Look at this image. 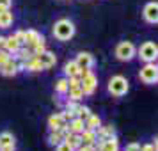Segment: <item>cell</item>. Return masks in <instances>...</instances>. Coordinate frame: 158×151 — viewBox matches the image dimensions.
<instances>
[{
    "instance_id": "6da1fadb",
    "label": "cell",
    "mask_w": 158,
    "mask_h": 151,
    "mask_svg": "<svg viewBox=\"0 0 158 151\" xmlns=\"http://www.w3.org/2000/svg\"><path fill=\"white\" fill-rule=\"evenodd\" d=\"M53 36L57 37L59 41H69L73 36H75V25H73L71 20H59L53 25Z\"/></svg>"
},
{
    "instance_id": "7a4b0ae2",
    "label": "cell",
    "mask_w": 158,
    "mask_h": 151,
    "mask_svg": "<svg viewBox=\"0 0 158 151\" xmlns=\"http://www.w3.org/2000/svg\"><path fill=\"white\" fill-rule=\"evenodd\" d=\"M128 89H130L128 80L124 78L123 75H115L108 82V93L114 94V96H124L128 93Z\"/></svg>"
},
{
    "instance_id": "3957f363",
    "label": "cell",
    "mask_w": 158,
    "mask_h": 151,
    "mask_svg": "<svg viewBox=\"0 0 158 151\" xmlns=\"http://www.w3.org/2000/svg\"><path fill=\"white\" fill-rule=\"evenodd\" d=\"M135 55H137V48L135 44L130 43V41H121L115 46V57L123 61V62H130Z\"/></svg>"
},
{
    "instance_id": "277c9868",
    "label": "cell",
    "mask_w": 158,
    "mask_h": 151,
    "mask_svg": "<svg viewBox=\"0 0 158 151\" xmlns=\"http://www.w3.org/2000/svg\"><path fill=\"white\" fill-rule=\"evenodd\" d=\"M137 57H140L144 62H155L158 57V46L153 41H146V43L140 44V48L137 50Z\"/></svg>"
},
{
    "instance_id": "5b68a950",
    "label": "cell",
    "mask_w": 158,
    "mask_h": 151,
    "mask_svg": "<svg viewBox=\"0 0 158 151\" xmlns=\"http://www.w3.org/2000/svg\"><path fill=\"white\" fill-rule=\"evenodd\" d=\"M139 77H140V80H142L144 84H156V80H158L156 64L155 62H146L144 68L140 69V73H139Z\"/></svg>"
},
{
    "instance_id": "8992f818",
    "label": "cell",
    "mask_w": 158,
    "mask_h": 151,
    "mask_svg": "<svg viewBox=\"0 0 158 151\" xmlns=\"http://www.w3.org/2000/svg\"><path fill=\"white\" fill-rule=\"evenodd\" d=\"M80 87H82L84 94L91 96V94L96 91V87H98V78H96V75H94L93 71H87L85 75H82V77H80Z\"/></svg>"
},
{
    "instance_id": "52a82bcc",
    "label": "cell",
    "mask_w": 158,
    "mask_h": 151,
    "mask_svg": "<svg viewBox=\"0 0 158 151\" xmlns=\"http://www.w3.org/2000/svg\"><path fill=\"white\" fill-rule=\"evenodd\" d=\"M18 71H20V64H18V59L15 55H11L4 64L0 66V73L4 77H15Z\"/></svg>"
},
{
    "instance_id": "ba28073f",
    "label": "cell",
    "mask_w": 158,
    "mask_h": 151,
    "mask_svg": "<svg viewBox=\"0 0 158 151\" xmlns=\"http://www.w3.org/2000/svg\"><path fill=\"white\" fill-rule=\"evenodd\" d=\"M41 43H44V37L37 32V30H34V29H30V30H25V46L27 48H30V50H34L37 44H41Z\"/></svg>"
},
{
    "instance_id": "9c48e42d",
    "label": "cell",
    "mask_w": 158,
    "mask_h": 151,
    "mask_svg": "<svg viewBox=\"0 0 158 151\" xmlns=\"http://www.w3.org/2000/svg\"><path fill=\"white\" fill-rule=\"evenodd\" d=\"M36 57H37V61L41 62L43 69H50V68H53V66H55V62H57L55 53H53V52H50V50H43L41 53H37Z\"/></svg>"
},
{
    "instance_id": "30bf717a",
    "label": "cell",
    "mask_w": 158,
    "mask_h": 151,
    "mask_svg": "<svg viewBox=\"0 0 158 151\" xmlns=\"http://www.w3.org/2000/svg\"><path fill=\"white\" fill-rule=\"evenodd\" d=\"M144 20L148 23H156L158 22V4L156 2H148L144 6Z\"/></svg>"
},
{
    "instance_id": "8fae6325",
    "label": "cell",
    "mask_w": 158,
    "mask_h": 151,
    "mask_svg": "<svg viewBox=\"0 0 158 151\" xmlns=\"http://www.w3.org/2000/svg\"><path fill=\"white\" fill-rule=\"evenodd\" d=\"M75 62L78 64L80 69H91L94 66V57L89 53V52H80L77 59H75Z\"/></svg>"
},
{
    "instance_id": "7c38bea8",
    "label": "cell",
    "mask_w": 158,
    "mask_h": 151,
    "mask_svg": "<svg viewBox=\"0 0 158 151\" xmlns=\"http://www.w3.org/2000/svg\"><path fill=\"white\" fill-rule=\"evenodd\" d=\"M96 151H119V141L117 137H110L108 141L96 142Z\"/></svg>"
},
{
    "instance_id": "4fadbf2b",
    "label": "cell",
    "mask_w": 158,
    "mask_h": 151,
    "mask_svg": "<svg viewBox=\"0 0 158 151\" xmlns=\"http://www.w3.org/2000/svg\"><path fill=\"white\" fill-rule=\"evenodd\" d=\"M48 126H50V130H66L68 128V123L62 119L60 114H53L48 117Z\"/></svg>"
},
{
    "instance_id": "5bb4252c",
    "label": "cell",
    "mask_w": 158,
    "mask_h": 151,
    "mask_svg": "<svg viewBox=\"0 0 158 151\" xmlns=\"http://www.w3.org/2000/svg\"><path fill=\"white\" fill-rule=\"evenodd\" d=\"M13 20H15V16L11 13V9L0 11V29H9L13 25Z\"/></svg>"
},
{
    "instance_id": "9a60e30c",
    "label": "cell",
    "mask_w": 158,
    "mask_h": 151,
    "mask_svg": "<svg viewBox=\"0 0 158 151\" xmlns=\"http://www.w3.org/2000/svg\"><path fill=\"white\" fill-rule=\"evenodd\" d=\"M64 142H68L69 146H71L73 149L77 151V148H78L80 144H82V139H80V133H73V132H66L64 133Z\"/></svg>"
},
{
    "instance_id": "2e32d148",
    "label": "cell",
    "mask_w": 158,
    "mask_h": 151,
    "mask_svg": "<svg viewBox=\"0 0 158 151\" xmlns=\"http://www.w3.org/2000/svg\"><path fill=\"white\" fill-rule=\"evenodd\" d=\"M66 132H68V128L66 130H52L50 135H48V144H50V146H57L59 142H62Z\"/></svg>"
},
{
    "instance_id": "e0dca14e",
    "label": "cell",
    "mask_w": 158,
    "mask_h": 151,
    "mask_svg": "<svg viewBox=\"0 0 158 151\" xmlns=\"http://www.w3.org/2000/svg\"><path fill=\"white\" fill-rule=\"evenodd\" d=\"M22 46H23V44L20 43V41H18V39H16L15 36L6 37V50H7L9 53H11V55H15V53H16L18 50H20Z\"/></svg>"
},
{
    "instance_id": "ac0fdd59",
    "label": "cell",
    "mask_w": 158,
    "mask_h": 151,
    "mask_svg": "<svg viewBox=\"0 0 158 151\" xmlns=\"http://www.w3.org/2000/svg\"><path fill=\"white\" fill-rule=\"evenodd\" d=\"M80 139H82V144H96V130L84 128L80 132Z\"/></svg>"
},
{
    "instance_id": "d6986e66",
    "label": "cell",
    "mask_w": 158,
    "mask_h": 151,
    "mask_svg": "<svg viewBox=\"0 0 158 151\" xmlns=\"http://www.w3.org/2000/svg\"><path fill=\"white\" fill-rule=\"evenodd\" d=\"M84 128H85V124H84V119H80V117H73L71 121H68V130L73 133H80Z\"/></svg>"
},
{
    "instance_id": "ffe728a7",
    "label": "cell",
    "mask_w": 158,
    "mask_h": 151,
    "mask_svg": "<svg viewBox=\"0 0 158 151\" xmlns=\"http://www.w3.org/2000/svg\"><path fill=\"white\" fill-rule=\"evenodd\" d=\"M78 73H80V68L75 61H69V62L64 64V77H68V78L69 77H78Z\"/></svg>"
},
{
    "instance_id": "44dd1931",
    "label": "cell",
    "mask_w": 158,
    "mask_h": 151,
    "mask_svg": "<svg viewBox=\"0 0 158 151\" xmlns=\"http://www.w3.org/2000/svg\"><path fill=\"white\" fill-rule=\"evenodd\" d=\"M68 94H69V100L71 101H80L85 94L82 91V87L80 86H73V87H68Z\"/></svg>"
},
{
    "instance_id": "7402d4cb",
    "label": "cell",
    "mask_w": 158,
    "mask_h": 151,
    "mask_svg": "<svg viewBox=\"0 0 158 151\" xmlns=\"http://www.w3.org/2000/svg\"><path fill=\"white\" fill-rule=\"evenodd\" d=\"M0 148H15V137L9 132L0 133Z\"/></svg>"
},
{
    "instance_id": "603a6c76",
    "label": "cell",
    "mask_w": 158,
    "mask_h": 151,
    "mask_svg": "<svg viewBox=\"0 0 158 151\" xmlns=\"http://www.w3.org/2000/svg\"><path fill=\"white\" fill-rule=\"evenodd\" d=\"M84 124H85V128H89V130H98L101 126V119L96 114H91L85 121H84Z\"/></svg>"
},
{
    "instance_id": "cb8c5ba5",
    "label": "cell",
    "mask_w": 158,
    "mask_h": 151,
    "mask_svg": "<svg viewBox=\"0 0 158 151\" xmlns=\"http://www.w3.org/2000/svg\"><path fill=\"white\" fill-rule=\"evenodd\" d=\"M91 114H93V112H91V108L89 107H85V105H78V103L75 105V115H77V117H80V119L85 121Z\"/></svg>"
},
{
    "instance_id": "d4e9b609",
    "label": "cell",
    "mask_w": 158,
    "mask_h": 151,
    "mask_svg": "<svg viewBox=\"0 0 158 151\" xmlns=\"http://www.w3.org/2000/svg\"><path fill=\"white\" fill-rule=\"evenodd\" d=\"M68 87H69L68 77H62V78H59L57 82H55V91H57L59 94H66L68 93Z\"/></svg>"
},
{
    "instance_id": "484cf974",
    "label": "cell",
    "mask_w": 158,
    "mask_h": 151,
    "mask_svg": "<svg viewBox=\"0 0 158 151\" xmlns=\"http://www.w3.org/2000/svg\"><path fill=\"white\" fill-rule=\"evenodd\" d=\"M60 115H62V119H64L66 123H68V121H71L73 117H77V115H75V110H73V108H66V110H62V112H60Z\"/></svg>"
},
{
    "instance_id": "4316f807",
    "label": "cell",
    "mask_w": 158,
    "mask_h": 151,
    "mask_svg": "<svg viewBox=\"0 0 158 151\" xmlns=\"http://www.w3.org/2000/svg\"><path fill=\"white\" fill-rule=\"evenodd\" d=\"M55 149H57V151H75L71 146H69L68 142H64V141H62V142H59L57 146H55Z\"/></svg>"
},
{
    "instance_id": "83f0119b",
    "label": "cell",
    "mask_w": 158,
    "mask_h": 151,
    "mask_svg": "<svg viewBox=\"0 0 158 151\" xmlns=\"http://www.w3.org/2000/svg\"><path fill=\"white\" fill-rule=\"evenodd\" d=\"M77 151H96V144H80Z\"/></svg>"
},
{
    "instance_id": "f1b7e54d",
    "label": "cell",
    "mask_w": 158,
    "mask_h": 151,
    "mask_svg": "<svg viewBox=\"0 0 158 151\" xmlns=\"http://www.w3.org/2000/svg\"><path fill=\"white\" fill-rule=\"evenodd\" d=\"M140 151H156V141L151 144H144V146H140Z\"/></svg>"
},
{
    "instance_id": "f546056e",
    "label": "cell",
    "mask_w": 158,
    "mask_h": 151,
    "mask_svg": "<svg viewBox=\"0 0 158 151\" xmlns=\"http://www.w3.org/2000/svg\"><path fill=\"white\" fill-rule=\"evenodd\" d=\"M124 151H140V144L137 142H130L126 148H124Z\"/></svg>"
},
{
    "instance_id": "4dcf8cb0",
    "label": "cell",
    "mask_w": 158,
    "mask_h": 151,
    "mask_svg": "<svg viewBox=\"0 0 158 151\" xmlns=\"http://www.w3.org/2000/svg\"><path fill=\"white\" fill-rule=\"evenodd\" d=\"M11 6H13V0H0V11L11 9Z\"/></svg>"
},
{
    "instance_id": "1f68e13d",
    "label": "cell",
    "mask_w": 158,
    "mask_h": 151,
    "mask_svg": "<svg viewBox=\"0 0 158 151\" xmlns=\"http://www.w3.org/2000/svg\"><path fill=\"white\" fill-rule=\"evenodd\" d=\"M13 36L16 37V39H18V41H20V43H25V30H18V32H15V34H13Z\"/></svg>"
},
{
    "instance_id": "d6a6232c",
    "label": "cell",
    "mask_w": 158,
    "mask_h": 151,
    "mask_svg": "<svg viewBox=\"0 0 158 151\" xmlns=\"http://www.w3.org/2000/svg\"><path fill=\"white\" fill-rule=\"evenodd\" d=\"M9 57H11V53H9L7 50H2V52H0V66L4 64V62H6Z\"/></svg>"
},
{
    "instance_id": "836d02e7",
    "label": "cell",
    "mask_w": 158,
    "mask_h": 151,
    "mask_svg": "<svg viewBox=\"0 0 158 151\" xmlns=\"http://www.w3.org/2000/svg\"><path fill=\"white\" fill-rule=\"evenodd\" d=\"M2 50H6V37L4 36H0V52Z\"/></svg>"
},
{
    "instance_id": "e575fe53",
    "label": "cell",
    "mask_w": 158,
    "mask_h": 151,
    "mask_svg": "<svg viewBox=\"0 0 158 151\" xmlns=\"http://www.w3.org/2000/svg\"><path fill=\"white\" fill-rule=\"evenodd\" d=\"M0 151H15V148H0Z\"/></svg>"
}]
</instances>
